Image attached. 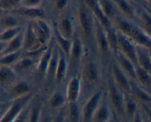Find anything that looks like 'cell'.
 <instances>
[{
    "instance_id": "cell-1",
    "label": "cell",
    "mask_w": 151,
    "mask_h": 122,
    "mask_svg": "<svg viewBox=\"0 0 151 122\" xmlns=\"http://www.w3.org/2000/svg\"><path fill=\"white\" fill-rule=\"evenodd\" d=\"M116 23L118 28L121 30L122 33L128 35L132 38L135 42L145 47L150 48V40L148 36L140 31L138 28L134 26L132 24L128 21L122 19V18H116Z\"/></svg>"
},
{
    "instance_id": "cell-2",
    "label": "cell",
    "mask_w": 151,
    "mask_h": 122,
    "mask_svg": "<svg viewBox=\"0 0 151 122\" xmlns=\"http://www.w3.org/2000/svg\"><path fill=\"white\" fill-rule=\"evenodd\" d=\"M117 38V47L121 50L122 54L129 59L133 63H137L136 49L130 43V41L122 34H116Z\"/></svg>"
},
{
    "instance_id": "cell-3",
    "label": "cell",
    "mask_w": 151,
    "mask_h": 122,
    "mask_svg": "<svg viewBox=\"0 0 151 122\" xmlns=\"http://www.w3.org/2000/svg\"><path fill=\"white\" fill-rule=\"evenodd\" d=\"M12 13L19 16L32 19H43L45 17V12L42 7H17L11 10Z\"/></svg>"
},
{
    "instance_id": "cell-4",
    "label": "cell",
    "mask_w": 151,
    "mask_h": 122,
    "mask_svg": "<svg viewBox=\"0 0 151 122\" xmlns=\"http://www.w3.org/2000/svg\"><path fill=\"white\" fill-rule=\"evenodd\" d=\"M88 9L86 7L83 0H81L79 10H78V16H79L80 23L82 26L83 31L86 36L87 37L89 36L91 31V21H90L89 16L88 15Z\"/></svg>"
},
{
    "instance_id": "cell-5",
    "label": "cell",
    "mask_w": 151,
    "mask_h": 122,
    "mask_svg": "<svg viewBox=\"0 0 151 122\" xmlns=\"http://www.w3.org/2000/svg\"><path fill=\"white\" fill-rule=\"evenodd\" d=\"M32 28L39 42L41 44H44L50 38V30L48 25L42 20V19H36L35 26Z\"/></svg>"
},
{
    "instance_id": "cell-6",
    "label": "cell",
    "mask_w": 151,
    "mask_h": 122,
    "mask_svg": "<svg viewBox=\"0 0 151 122\" xmlns=\"http://www.w3.org/2000/svg\"><path fill=\"white\" fill-rule=\"evenodd\" d=\"M28 96H24L22 97V100L19 101H16L15 102L13 105L10 107V108L9 109L8 111L6 113V114L4 115L3 117H1V121L4 122H8L11 121L13 118H15V116L19 113V112L20 111L21 107H22L23 104H24L25 101L27 100Z\"/></svg>"
},
{
    "instance_id": "cell-7",
    "label": "cell",
    "mask_w": 151,
    "mask_h": 122,
    "mask_svg": "<svg viewBox=\"0 0 151 122\" xmlns=\"http://www.w3.org/2000/svg\"><path fill=\"white\" fill-rule=\"evenodd\" d=\"M100 93H97L88 100L87 104L85 105L83 110V118L85 121H88L89 119H91L93 113L95 110L97 104L100 101Z\"/></svg>"
},
{
    "instance_id": "cell-8",
    "label": "cell",
    "mask_w": 151,
    "mask_h": 122,
    "mask_svg": "<svg viewBox=\"0 0 151 122\" xmlns=\"http://www.w3.org/2000/svg\"><path fill=\"white\" fill-rule=\"evenodd\" d=\"M22 43H23L22 35L21 34H17L14 38H12L10 41L7 42L5 49L2 51V53L0 54V56L19 51L20 48L22 46Z\"/></svg>"
},
{
    "instance_id": "cell-9",
    "label": "cell",
    "mask_w": 151,
    "mask_h": 122,
    "mask_svg": "<svg viewBox=\"0 0 151 122\" xmlns=\"http://www.w3.org/2000/svg\"><path fill=\"white\" fill-rule=\"evenodd\" d=\"M116 9L121 13H123L128 17H134L135 14V10L134 6L131 4V1L128 0H113Z\"/></svg>"
},
{
    "instance_id": "cell-10",
    "label": "cell",
    "mask_w": 151,
    "mask_h": 122,
    "mask_svg": "<svg viewBox=\"0 0 151 122\" xmlns=\"http://www.w3.org/2000/svg\"><path fill=\"white\" fill-rule=\"evenodd\" d=\"M16 79V74L8 66H0V85L6 86L13 83Z\"/></svg>"
},
{
    "instance_id": "cell-11",
    "label": "cell",
    "mask_w": 151,
    "mask_h": 122,
    "mask_svg": "<svg viewBox=\"0 0 151 122\" xmlns=\"http://www.w3.org/2000/svg\"><path fill=\"white\" fill-rule=\"evenodd\" d=\"M97 1L100 10L105 16H107L109 19L114 17L117 9L113 0H97Z\"/></svg>"
},
{
    "instance_id": "cell-12",
    "label": "cell",
    "mask_w": 151,
    "mask_h": 122,
    "mask_svg": "<svg viewBox=\"0 0 151 122\" xmlns=\"http://www.w3.org/2000/svg\"><path fill=\"white\" fill-rule=\"evenodd\" d=\"M136 57H137V63L140 68L147 72L150 71V57L143 50L139 49H136Z\"/></svg>"
},
{
    "instance_id": "cell-13",
    "label": "cell",
    "mask_w": 151,
    "mask_h": 122,
    "mask_svg": "<svg viewBox=\"0 0 151 122\" xmlns=\"http://www.w3.org/2000/svg\"><path fill=\"white\" fill-rule=\"evenodd\" d=\"M113 73L116 79L117 85L125 91L130 92V84L127 80L124 73L121 71L120 69L116 66H113Z\"/></svg>"
},
{
    "instance_id": "cell-14",
    "label": "cell",
    "mask_w": 151,
    "mask_h": 122,
    "mask_svg": "<svg viewBox=\"0 0 151 122\" xmlns=\"http://www.w3.org/2000/svg\"><path fill=\"white\" fill-rule=\"evenodd\" d=\"M80 82L78 78L71 79L67 88V98L69 101H75L79 93Z\"/></svg>"
},
{
    "instance_id": "cell-15",
    "label": "cell",
    "mask_w": 151,
    "mask_h": 122,
    "mask_svg": "<svg viewBox=\"0 0 151 122\" xmlns=\"http://www.w3.org/2000/svg\"><path fill=\"white\" fill-rule=\"evenodd\" d=\"M110 99L112 105L114 106L115 109L117 111H121L122 110V99L120 96V94L119 93L116 88H115L113 84L111 85L110 87Z\"/></svg>"
},
{
    "instance_id": "cell-16",
    "label": "cell",
    "mask_w": 151,
    "mask_h": 122,
    "mask_svg": "<svg viewBox=\"0 0 151 122\" xmlns=\"http://www.w3.org/2000/svg\"><path fill=\"white\" fill-rule=\"evenodd\" d=\"M66 61L63 54L60 52L59 57H58L57 66H56L55 72V79L57 82H60L64 76L66 71Z\"/></svg>"
},
{
    "instance_id": "cell-17",
    "label": "cell",
    "mask_w": 151,
    "mask_h": 122,
    "mask_svg": "<svg viewBox=\"0 0 151 122\" xmlns=\"http://www.w3.org/2000/svg\"><path fill=\"white\" fill-rule=\"evenodd\" d=\"M118 59H119V64L122 67L123 70L125 72H127L129 76H132L133 78L136 79L135 68H134L132 62L129 59L127 58L125 56H124L122 54H119V57H118Z\"/></svg>"
},
{
    "instance_id": "cell-18",
    "label": "cell",
    "mask_w": 151,
    "mask_h": 122,
    "mask_svg": "<svg viewBox=\"0 0 151 122\" xmlns=\"http://www.w3.org/2000/svg\"><path fill=\"white\" fill-rule=\"evenodd\" d=\"M63 38L69 39L72 36V23L69 18H63L59 24V30Z\"/></svg>"
},
{
    "instance_id": "cell-19",
    "label": "cell",
    "mask_w": 151,
    "mask_h": 122,
    "mask_svg": "<svg viewBox=\"0 0 151 122\" xmlns=\"http://www.w3.org/2000/svg\"><path fill=\"white\" fill-rule=\"evenodd\" d=\"M135 73L136 79H138V80L141 82V84H142L145 88H150L151 80L149 72L144 70L142 68L137 67V68H135Z\"/></svg>"
},
{
    "instance_id": "cell-20",
    "label": "cell",
    "mask_w": 151,
    "mask_h": 122,
    "mask_svg": "<svg viewBox=\"0 0 151 122\" xmlns=\"http://www.w3.org/2000/svg\"><path fill=\"white\" fill-rule=\"evenodd\" d=\"M18 24H19L18 20L14 16L10 15L0 16V28L1 29L17 27Z\"/></svg>"
},
{
    "instance_id": "cell-21",
    "label": "cell",
    "mask_w": 151,
    "mask_h": 122,
    "mask_svg": "<svg viewBox=\"0 0 151 122\" xmlns=\"http://www.w3.org/2000/svg\"><path fill=\"white\" fill-rule=\"evenodd\" d=\"M130 92H132L134 96L138 100L141 101L142 102L149 103L150 101V97L149 96L148 94H147L142 90L139 88V87L134 84H130Z\"/></svg>"
},
{
    "instance_id": "cell-22",
    "label": "cell",
    "mask_w": 151,
    "mask_h": 122,
    "mask_svg": "<svg viewBox=\"0 0 151 122\" xmlns=\"http://www.w3.org/2000/svg\"><path fill=\"white\" fill-rule=\"evenodd\" d=\"M32 64H33V62L30 58L25 57L16 62L13 66V68L15 71L18 73H23L29 70L32 67Z\"/></svg>"
},
{
    "instance_id": "cell-23",
    "label": "cell",
    "mask_w": 151,
    "mask_h": 122,
    "mask_svg": "<svg viewBox=\"0 0 151 122\" xmlns=\"http://www.w3.org/2000/svg\"><path fill=\"white\" fill-rule=\"evenodd\" d=\"M55 38L58 43L59 46H60V47L61 48L62 51H63V53H64L66 55H69L71 44L69 39H66V38H63V37L60 35V32H58V30H57L55 32Z\"/></svg>"
},
{
    "instance_id": "cell-24",
    "label": "cell",
    "mask_w": 151,
    "mask_h": 122,
    "mask_svg": "<svg viewBox=\"0 0 151 122\" xmlns=\"http://www.w3.org/2000/svg\"><path fill=\"white\" fill-rule=\"evenodd\" d=\"M69 54L72 57V62H76L79 60L81 54V44L79 40L75 39L71 45Z\"/></svg>"
},
{
    "instance_id": "cell-25",
    "label": "cell",
    "mask_w": 151,
    "mask_h": 122,
    "mask_svg": "<svg viewBox=\"0 0 151 122\" xmlns=\"http://www.w3.org/2000/svg\"><path fill=\"white\" fill-rule=\"evenodd\" d=\"M52 50L51 49H49L48 50L45 51L43 54V56L41 57L40 63L38 64V71L39 73H46V70H47V66H48L49 61H50V57H51Z\"/></svg>"
},
{
    "instance_id": "cell-26",
    "label": "cell",
    "mask_w": 151,
    "mask_h": 122,
    "mask_svg": "<svg viewBox=\"0 0 151 122\" xmlns=\"http://www.w3.org/2000/svg\"><path fill=\"white\" fill-rule=\"evenodd\" d=\"M58 63V55L55 52H52L51 57H50V61H49L48 66H47L46 73L49 78L55 76V72L56 66Z\"/></svg>"
},
{
    "instance_id": "cell-27",
    "label": "cell",
    "mask_w": 151,
    "mask_h": 122,
    "mask_svg": "<svg viewBox=\"0 0 151 122\" xmlns=\"http://www.w3.org/2000/svg\"><path fill=\"white\" fill-rule=\"evenodd\" d=\"M84 76L86 80L89 82H94L97 79V71L94 64H88L86 66L84 70Z\"/></svg>"
},
{
    "instance_id": "cell-28",
    "label": "cell",
    "mask_w": 151,
    "mask_h": 122,
    "mask_svg": "<svg viewBox=\"0 0 151 122\" xmlns=\"http://www.w3.org/2000/svg\"><path fill=\"white\" fill-rule=\"evenodd\" d=\"M19 32V29L17 27L9 28L2 30L0 33V41L8 42L9 41L14 38Z\"/></svg>"
},
{
    "instance_id": "cell-29",
    "label": "cell",
    "mask_w": 151,
    "mask_h": 122,
    "mask_svg": "<svg viewBox=\"0 0 151 122\" xmlns=\"http://www.w3.org/2000/svg\"><path fill=\"white\" fill-rule=\"evenodd\" d=\"M21 0H0V11H11L19 6Z\"/></svg>"
},
{
    "instance_id": "cell-30",
    "label": "cell",
    "mask_w": 151,
    "mask_h": 122,
    "mask_svg": "<svg viewBox=\"0 0 151 122\" xmlns=\"http://www.w3.org/2000/svg\"><path fill=\"white\" fill-rule=\"evenodd\" d=\"M29 91V87L26 82H21L17 83L12 88L11 93L13 96H23L28 93Z\"/></svg>"
},
{
    "instance_id": "cell-31",
    "label": "cell",
    "mask_w": 151,
    "mask_h": 122,
    "mask_svg": "<svg viewBox=\"0 0 151 122\" xmlns=\"http://www.w3.org/2000/svg\"><path fill=\"white\" fill-rule=\"evenodd\" d=\"M69 118L71 121H77L79 118V110L75 101H69Z\"/></svg>"
},
{
    "instance_id": "cell-32",
    "label": "cell",
    "mask_w": 151,
    "mask_h": 122,
    "mask_svg": "<svg viewBox=\"0 0 151 122\" xmlns=\"http://www.w3.org/2000/svg\"><path fill=\"white\" fill-rule=\"evenodd\" d=\"M108 29V33L106 35V39H107L108 44L112 48V49L116 50L118 49L117 47V38L116 35L114 32L111 30V28H109Z\"/></svg>"
},
{
    "instance_id": "cell-33",
    "label": "cell",
    "mask_w": 151,
    "mask_h": 122,
    "mask_svg": "<svg viewBox=\"0 0 151 122\" xmlns=\"http://www.w3.org/2000/svg\"><path fill=\"white\" fill-rule=\"evenodd\" d=\"M70 0H52V8L55 11L62 12L69 6Z\"/></svg>"
},
{
    "instance_id": "cell-34",
    "label": "cell",
    "mask_w": 151,
    "mask_h": 122,
    "mask_svg": "<svg viewBox=\"0 0 151 122\" xmlns=\"http://www.w3.org/2000/svg\"><path fill=\"white\" fill-rule=\"evenodd\" d=\"M98 34H97V42H98L99 47H100V50L103 51V52L106 51L108 50V47H109V44H108L107 39H106V36L103 34V31L98 30Z\"/></svg>"
},
{
    "instance_id": "cell-35",
    "label": "cell",
    "mask_w": 151,
    "mask_h": 122,
    "mask_svg": "<svg viewBox=\"0 0 151 122\" xmlns=\"http://www.w3.org/2000/svg\"><path fill=\"white\" fill-rule=\"evenodd\" d=\"M44 0H21L18 7H41Z\"/></svg>"
},
{
    "instance_id": "cell-36",
    "label": "cell",
    "mask_w": 151,
    "mask_h": 122,
    "mask_svg": "<svg viewBox=\"0 0 151 122\" xmlns=\"http://www.w3.org/2000/svg\"><path fill=\"white\" fill-rule=\"evenodd\" d=\"M108 116H109L108 109L105 106H102L94 115V119L96 121H105L107 120Z\"/></svg>"
},
{
    "instance_id": "cell-37",
    "label": "cell",
    "mask_w": 151,
    "mask_h": 122,
    "mask_svg": "<svg viewBox=\"0 0 151 122\" xmlns=\"http://www.w3.org/2000/svg\"><path fill=\"white\" fill-rule=\"evenodd\" d=\"M63 101H64V99H63V97L62 96L61 94L59 93H56L50 98V105L52 108H57L63 104Z\"/></svg>"
},
{
    "instance_id": "cell-38",
    "label": "cell",
    "mask_w": 151,
    "mask_h": 122,
    "mask_svg": "<svg viewBox=\"0 0 151 122\" xmlns=\"http://www.w3.org/2000/svg\"><path fill=\"white\" fill-rule=\"evenodd\" d=\"M140 19H141L142 21L143 22V24L147 26V29L150 31L151 22H150V15H149V13H147L146 11L141 12V14H140Z\"/></svg>"
},
{
    "instance_id": "cell-39",
    "label": "cell",
    "mask_w": 151,
    "mask_h": 122,
    "mask_svg": "<svg viewBox=\"0 0 151 122\" xmlns=\"http://www.w3.org/2000/svg\"><path fill=\"white\" fill-rule=\"evenodd\" d=\"M86 7L91 12H94V10L98 6V1L97 0H83Z\"/></svg>"
},
{
    "instance_id": "cell-40",
    "label": "cell",
    "mask_w": 151,
    "mask_h": 122,
    "mask_svg": "<svg viewBox=\"0 0 151 122\" xmlns=\"http://www.w3.org/2000/svg\"><path fill=\"white\" fill-rule=\"evenodd\" d=\"M136 104L131 101H128L126 104V112L128 116H132L135 113Z\"/></svg>"
},
{
    "instance_id": "cell-41",
    "label": "cell",
    "mask_w": 151,
    "mask_h": 122,
    "mask_svg": "<svg viewBox=\"0 0 151 122\" xmlns=\"http://www.w3.org/2000/svg\"><path fill=\"white\" fill-rule=\"evenodd\" d=\"M38 114H39V109H38V106H35L32 108V112L30 114V121H37L38 117Z\"/></svg>"
},
{
    "instance_id": "cell-42",
    "label": "cell",
    "mask_w": 151,
    "mask_h": 122,
    "mask_svg": "<svg viewBox=\"0 0 151 122\" xmlns=\"http://www.w3.org/2000/svg\"><path fill=\"white\" fill-rule=\"evenodd\" d=\"M7 42H3V41H0V54L2 53L4 49H5L6 46H7Z\"/></svg>"
},
{
    "instance_id": "cell-43",
    "label": "cell",
    "mask_w": 151,
    "mask_h": 122,
    "mask_svg": "<svg viewBox=\"0 0 151 122\" xmlns=\"http://www.w3.org/2000/svg\"><path fill=\"white\" fill-rule=\"evenodd\" d=\"M128 1H138L139 0H128Z\"/></svg>"
},
{
    "instance_id": "cell-44",
    "label": "cell",
    "mask_w": 151,
    "mask_h": 122,
    "mask_svg": "<svg viewBox=\"0 0 151 122\" xmlns=\"http://www.w3.org/2000/svg\"><path fill=\"white\" fill-rule=\"evenodd\" d=\"M1 118V113H0V119Z\"/></svg>"
},
{
    "instance_id": "cell-45",
    "label": "cell",
    "mask_w": 151,
    "mask_h": 122,
    "mask_svg": "<svg viewBox=\"0 0 151 122\" xmlns=\"http://www.w3.org/2000/svg\"><path fill=\"white\" fill-rule=\"evenodd\" d=\"M2 30H3V29H1V28H0V33H1V31H2Z\"/></svg>"
}]
</instances>
